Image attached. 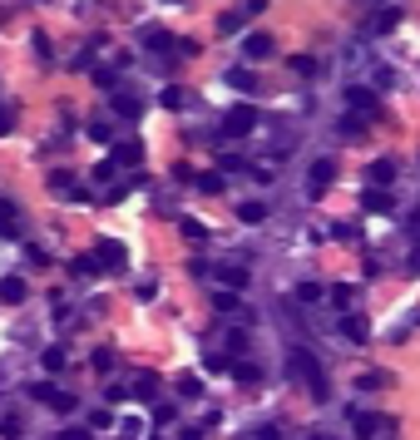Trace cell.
Instances as JSON below:
<instances>
[{"label":"cell","instance_id":"6da1fadb","mask_svg":"<svg viewBox=\"0 0 420 440\" xmlns=\"http://www.w3.org/2000/svg\"><path fill=\"white\" fill-rule=\"evenodd\" d=\"M287 371H292L297 381H307V391H312L316 401L326 396V376H321V366H316V356L307 346H292V351H287Z\"/></svg>","mask_w":420,"mask_h":440},{"label":"cell","instance_id":"7a4b0ae2","mask_svg":"<svg viewBox=\"0 0 420 440\" xmlns=\"http://www.w3.org/2000/svg\"><path fill=\"white\" fill-rule=\"evenodd\" d=\"M351 431H356V440H381L396 431V416H376V411H356L351 406Z\"/></svg>","mask_w":420,"mask_h":440},{"label":"cell","instance_id":"3957f363","mask_svg":"<svg viewBox=\"0 0 420 440\" xmlns=\"http://www.w3.org/2000/svg\"><path fill=\"white\" fill-rule=\"evenodd\" d=\"M95 262H99V272H124L129 267V247L114 242V237H99L95 242Z\"/></svg>","mask_w":420,"mask_h":440},{"label":"cell","instance_id":"277c9868","mask_svg":"<svg viewBox=\"0 0 420 440\" xmlns=\"http://www.w3.org/2000/svg\"><path fill=\"white\" fill-rule=\"evenodd\" d=\"M252 129H257V109H252V104H232L227 119H222V134H227V139H242V134H252Z\"/></svg>","mask_w":420,"mask_h":440},{"label":"cell","instance_id":"5b68a950","mask_svg":"<svg viewBox=\"0 0 420 440\" xmlns=\"http://www.w3.org/2000/svg\"><path fill=\"white\" fill-rule=\"evenodd\" d=\"M109 163H114V168H139V163H144V144H139V139H119V144L109 149Z\"/></svg>","mask_w":420,"mask_h":440},{"label":"cell","instance_id":"8992f818","mask_svg":"<svg viewBox=\"0 0 420 440\" xmlns=\"http://www.w3.org/2000/svg\"><path fill=\"white\" fill-rule=\"evenodd\" d=\"M242 55H247V60H272V55H277V40H272L267 30H252V35H242Z\"/></svg>","mask_w":420,"mask_h":440},{"label":"cell","instance_id":"52a82bcc","mask_svg":"<svg viewBox=\"0 0 420 440\" xmlns=\"http://www.w3.org/2000/svg\"><path fill=\"white\" fill-rule=\"evenodd\" d=\"M331 178H336V163H331V159H316L312 168H307V193H326Z\"/></svg>","mask_w":420,"mask_h":440},{"label":"cell","instance_id":"ba28073f","mask_svg":"<svg viewBox=\"0 0 420 440\" xmlns=\"http://www.w3.org/2000/svg\"><path fill=\"white\" fill-rule=\"evenodd\" d=\"M35 401H45L50 411H75V396H70V391H60V386H50V381H40V386H35Z\"/></svg>","mask_w":420,"mask_h":440},{"label":"cell","instance_id":"9c48e42d","mask_svg":"<svg viewBox=\"0 0 420 440\" xmlns=\"http://www.w3.org/2000/svg\"><path fill=\"white\" fill-rule=\"evenodd\" d=\"M217 282H222L227 292H242V287H247V267H242V262H222V267H217Z\"/></svg>","mask_w":420,"mask_h":440},{"label":"cell","instance_id":"30bf717a","mask_svg":"<svg viewBox=\"0 0 420 440\" xmlns=\"http://www.w3.org/2000/svg\"><path fill=\"white\" fill-rule=\"evenodd\" d=\"M212 307H217L222 317H252V312L242 307V292H227V287H222V292L212 297Z\"/></svg>","mask_w":420,"mask_h":440},{"label":"cell","instance_id":"8fae6325","mask_svg":"<svg viewBox=\"0 0 420 440\" xmlns=\"http://www.w3.org/2000/svg\"><path fill=\"white\" fill-rule=\"evenodd\" d=\"M346 104H351V114H376L381 104H376V95L371 90H361V85H351L346 90Z\"/></svg>","mask_w":420,"mask_h":440},{"label":"cell","instance_id":"7c38bea8","mask_svg":"<svg viewBox=\"0 0 420 440\" xmlns=\"http://www.w3.org/2000/svg\"><path fill=\"white\" fill-rule=\"evenodd\" d=\"M30 297V287H25V277H0V302H10V307H20Z\"/></svg>","mask_w":420,"mask_h":440},{"label":"cell","instance_id":"4fadbf2b","mask_svg":"<svg viewBox=\"0 0 420 440\" xmlns=\"http://www.w3.org/2000/svg\"><path fill=\"white\" fill-rule=\"evenodd\" d=\"M0 237H20V208L10 198H0Z\"/></svg>","mask_w":420,"mask_h":440},{"label":"cell","instance_id":"5bb4252c","mask_svg":"<svg viewBox=\"0 0 420 440\" xmlns=\"http://www.w3.org/2000/svg\"><path fill=\"white\" fill-rule=\"evenodd\" d=\"M341 336H346V341H366V336H371L366 317H361V312H346V317H341Z\"/></svg>","mask_w":420,"mask_h":440},{"label":"cell","instance_id":"9a60e30c","mask_svg":"<svg viewBox=\"0 0 420 440\" xmlns=\"http://www.w3.org/2000/svg\"><path fill=\"white\" fill-rule=\"evenodd\" d=\"M396 183V159H376L371 163V188H391Z\"/></svg>","mask_w":420,"mask_h":440},{"label":"cell","instance_id":"2e32d148","mask_svg":"<svg viewBox=\"0 0 420 440\" xmlns=\"http://www.w3.org/2000/svg\"><path fill=\"white\" fill-rule=\"evenodd\" d=\"M227 85H232L237 95H252V90H257V75H252V70H237V65H232V70H227Z\"/></svg>","mask_w":420,"mask_h":440},{"label":"cell","instance_id":"e0dca14e","mask_svg":"<svg viewBox=\"0 0 420 440\" xmlns=\"http://www.w3.org/2000/svg\"><path fill=\"white\" fill-rule=\"evenodd\" d=\"M361 203H366V213H391V193L386 188H366Z\"/></svg>","mask_w":420,"mask_h":440},{"label":"cell","instance_id":"ac0fdd59","mask_svg":"<svg viewBox=\"0 0 420 440\" xmlns=\"http://www.w3.org/2000/svg\"><path fill=\"white\" fill-rule=\"evenodd\" d=\"M40 361H45V371L55 376V371H65V366H70V351L55 341V346H45V356H40Z\"/></svg>","mask_w":420,"mask_h":440},{"label":"cell","instance_id":"d6986e66","mask_svg":"<svg viewBox=\"0 0 420 440\" xmlns=\"http://www.w3.org/2000/svg\"><path fill=\"white\" fill-rule=\"evenodd\" d=\"M134 396H139V401H154V396H158V376H154V371H139V376H134Z\"/></svg>","mask_w":420,"mask_h":440},{"label":"cell","instance_id":"ffe728a7","mask_svg":"<svg viewBox=\"0 0 420 440\" xmlns=\"http://www.w3.org/2000/svg\"><path fill=\"white\" fill-rule=\"evenodd\" d=\"M396 25H401V10H396V5H386V10H381V15L371 20V30H376V35H391Z\"/></svg>","mask_w":420,"mask_h":440},{"label":"cell","instance_id":"44dd1931","mask_svg":"<svg viewBox=\"0 0 420 440\" xmlns=\"http://www.w3.org/2000/svg\"><path fill=\"white\" fill-rule=\"evenodd\" d=\"M242 25H247V10H227V15L217 20V35H237Z\"/></svg>","mask_w":420,"mask_h":440},{"label":"cell","instance_id":"7402d4cb","mask_svg":"<svg viewBox=\"0 0 420 440\" xmlns=\"http://www.w3.org/2000/svg\"><path fill=\"white\" fill-rule=\"evenodd\" d=\"M144 45H149V50H163V45H173V35H168L163 25H144Z\"/></svg>","mask_w":420,"mask_h":440},{"label":"cell","instance_id":"603a6c76","mask_svg":"<svg viewBox=\"0 0 420 440\" xmlns=\"http://www.w3.org/2000/svg\"><path fill=\"white\" fill-rule=\"evenodd\" d=\"M50 188H55V193H65V198H70V193H75V188H80V183H75V173H70V168H55V173H50Z\"/></svg>","mask_w":420,"mask_h":440},{"label":"cell","instance_id":"cb8c5ba5","mask_svg":"<svg viewBox=\"0 0 420 440\" xmlns=\"http://www.w3.org/2000/svg\"><path fill=\"white\" fill-rule=\"evenodd\" d=\"M178 232H183L188 242H203V237H208V222H198V218H183V222H178Z\"/></svg>","mask_w":420,"mask_h":440},{"label":"cell","instance_id":"d4e9b609","mask_svg":"<svg viewBox=\"0 0 420 440\" xmlns=\"http://www.w3.org/2000/svg\"><path fill=\"white\" fill-rule=\"evenodd\" d=\"M70 272H75V277H95V272H99V262H95V252H85V257H75V262H70Z\"/></svg>","mask_w":420,"mask_h":440},{"label":"cell","instance_id":"484cf974","mask_svg":"<svg viewBox=\"0 0 420 440\" xmlns=\"http://www.w3.org/2000/svg\"><path fill=\"white\" fill-rule=\"evenodd\" d=\"M114 114H124V119H139V100H134V95H114Z\"/></svg>","mask_w":420,"mask_h":440},{"label":"cell","instance_id":"4316f807","mask_svg":"<svg viewBox=\"0 0 420 440\" xmlns=\"http://www.w3.org/2000/svg\"><path fill=\"white\" fill-rule=\"evenodd\" d=\"M178 396H183V401L203 396V381H198V376H178Z\"/></svg>","mask_w":420,"mask_h":440},{"label":"cell","instance_id":"83f0119b","mask_svg":"<svg viewBox=\"0 0 420 440\" xmlns=\"http://www.w3.org/2000/svg\"><path fill=\"white\" fill-rule=\"evenodd\" d=\"M237 218H242V222H262V218H267V208H262V203H237Z\"/></svg>","mask_w":420,"mask_h":440},{"label":"cell","instance_id":"f1b7e54d","mask_svg":"<svg viewBox=\"0 0 420 440\" xmlns=\"http://www.w3.org/2000/svg\"><path fill=\"white\" fill-rule=\"evenodd\" d=\"M321 297H326L321 282H302V287H297V302H321Z\"/></svg>","mask_w":420,"mask_h":440},{"label":"cell","instance_id":"f546056e","mask_svg":"<svg viewBox=\"0 0 420 440\" xmlns=\"http://www.w3.org/2000/svg\"><path fill=\"white\" fill-rule=\"evenodd\" d=\"M341 134H346V139H361V134H366V124H361L356 114H346V119H341Z\"/></svg>","mask_w":420,"mask_h":440},{"label":"cell","instance_id":"4dcf8cb0","mask_svg":"<svg viewBox=\"0 0 420 440\" xmlns=\"http://www.w3.org/2000/svg\"><path fill=\"white\" fill-rule=\"evenodd\" d=\"M292 70H297L302 80H312V75H316V60H312V55H297V60H292Z\"/></svg>","mask_w":420,"mask_h":440},{"label":"cell","instance_id":"1f68e13d","mask_svg":"<svg viewBox=\"0 0 420 440\" xmlns=\"http://www.w3.org/2000/svg\"><path fill=\"white\" fill-rule=\"evenodd\" d=\"M198 188L203 193H222V173H198Z\"/></svg>","mask_w":420,"mask_h":440},{"label":"cell","instance_id":"d6a6232c","mask_svg":"<svg viewBox=\"0 0 420 440\" xmlns=\"http://www.w3.org/2000/svg\"><path fill=\"white\" fill-rule=\"evenodd\" d=\"M109 426H114V416H109L104 406H99V411H90V431H109Z\"/></svg>","mask_w":420,"mask_h":440},{"label":"cell","instance_id":"836d02e7","mask_svg":"<svg viewBox=\"0 0 420 440\" xmlns=\"http://www.w3.org/2000/svg\"><path fill=\"white\" fill-rule=\"evenodd\" d=\"M351 297H356V292H351V282H341V287H331V302H336V307H351Z\"/></svg>","mask_w":420,"mask_h":440},{"label":"cell","instance_id":"e575fe53","mask_svg":"<svg viewBox=\"0 0 420 440\" xmlns=\"http://www.w3.org/2000/svg\"><path fill=\"white\" fill-rule=\"evenodd\" d=\"M173 416H178V411H173V406H168V401H163V406H158V401H154V421H158V426H173Z\"/></svg>","mask_w":420,"mask_h":440},{"label":"cell","instance_id":"d590c367","mask_svg":"<svg viewBox=\"0 0 420 440\" xmlns=\"http://www.w3.org/2000/svg\"><path fill=\"white\" fill-rule=\"evenodd\" d=\"M0 436H5V440H20V416H5V421H0Z\"/></svg>","mask_w":420,"mask_h":440},{"label":"cell","instance_id":"8d00e7d4","mask_svg":"<svg viewBox=\"0 0 420 440\" xmlns=\"http://www.w3.org/2000/svg\"><path fill=\"white\" fill-rule=\"evenodd\" d=\"M90 139H99V144H109V139H114V129H109L104 119H95V124H90Z\"/></svg>","mask_w":420,"mask_h":440},{"label":"cell","instance_id":"74e56055","mask_svg":"<svg viewBox=\"0 0 420 440\" xmlns=\"http://www.w3.org/2000/svg\"><path fill=\"white\" fill-rule=\"evenodd\" d=\"M10 129H15V109H10V104H0V139H5Z\"/></svg>","mask_w":420,"mask_h":440},{"label":"cell","instance_id":"f35d334b","mask_svg":"<svg viewBox=\"0 0 420 440\" xmlns=\"http://www.w3.org/2000/svg\"><path fill=\"white\" fill-rule=\"evenodd\" d=\"M173 178H178V183H198V173H193L188 163H173Z\"/></svg>","mask_w":420,"mask_h":440},{"label":"cell","instance_id":"ab89813d","mask_svg":"<svg viewBox=\"0 0 420 440\" xmlns=\"http://www.w3.org/2000/svg\"><path fill=\"white\" fill-rule=\"evenodd\" d=\"M232 376H242V381H257V366H252V361H237V366H232Z\"/></svg>","mask_w":420,"mask_h":440},{"label":"cell","instance_id":"60d3db41","mask_svg":"<svg viewBox=\"0 0 420 440\" xmlns=\"http://www.w3.org/2000/svg\"><path fill=\"white\" fill-rule=\"evenodd\" d=\"M95 366H99V371H109V366H114V351H109V346H99V351H95Z\"/></svg>","mask_w":420,"mask_h":440},{"label":"cell","instance_id":"b9f144b4","mask_svg":"<svg viewBox=\"0 0 420 440\" xmlns=\"http://www.w3.org/2000/svg\"><path fill=\"white\" fill-rule=\"evenodd\" d=\"M30 45H35V55H40V60H50V55H55V50H50V40H45V35H35V40H30Z\"/></svg>","mask_w":420,"mask_h":440},{"label":"cell","instance_id":"7bdbcfd3","mask_svg":"<svg viewBox=\"0 0 420 440\" xmlns=\"http://www.w3.org/2000/svg\"><path fill=\"white\" fill-rule=\"evenodd\" d=\"M361 386H366V391H376V386H386V376H381V371H366V376H361Z\"/></svg>","mask_w":420,"mask_h":440},{"label":"cell","instance_id":"ee69618b","mask_svg":"<svg viewBox=\"0 0 420 440\" xmlns=\"http://www.w3.org/2000/svg\"><path fill=\"white\" fill-rule=\"evenodd\" d=\"M242 10H247V15H262V10H267V0H247Z\"/></svg>","mask_w":420,"mask_h":440},{"label":"cell","instance_id":"f6af8a7d","mask_svg":"<svg viewBox=\"0 0 420 440\" xmlns=\"http://www.w3.org/2000/svg\"><path fill=\"white\" fill-rule=\"evenodd\" d=\"M55 440H90L85 431H65V436H55Z\"/></svg>","mask_w":420,"mask_h":440},{"label":"cell","instance_id":"bcb514c9","mask_svg":"<svg viewBox=\"0 0 420 440\" xmlns=\"http://www.w3.org/2000/svg\"><path fill=\"white\" fill-rule=\"evenodd\" d=\"M257 440H282V436L277 431H257Z\"/></svg>","mask_w":420,"mask_h":440},{"label":"cell","instance_id":"7dc6e473","mask_svg":"<svg viewBox=\"0 0 420 440\" xmlns=\"http://www.w3.org/2000/svg\"><path fill=\"white\" fill-rule=\"evenodd\" d=\"M178 440H203V431H183V436H178Z\"/></svg>","mask_w":420,"mask_h":440},{"label":"cell","instance_id":"c3c4849f","mask_svg":"<svg viewBox=\"0 0 420 440\" xmlns=\"http://www.w3.org/2000/svg\"><path fill=\"white\" fill-rule=\"evenodd\" d=\"M411 262H416V267H420V247H416V257H411Z\"/></svg>","mask_w":420,"mask_h":440},{"label":"cell","instance_id":"681fc988","mask_svg":"<svg viewBox=\"0 0 420 440\" xmlns=\"http://www.w3.org/2000/svg\"><path fill=\"white\" fill-rule=\"evenodd\" d=\"M371 5H391V0H371Z\"/></svg>","mask_w":420,"mask_h":440},{"label":"cell","instance_id":"f907efd6","mask_svg":"<svg viewBox=\"0 0 420 440\" xmlns=\"http://www.w3.org/2000/svg\"><path fill=\"white\" fill-rule=\"evenodd\" d=\"M321 440H331V436H321Z\"/></svg>","mask_w":420,"mask_h":440}]
</instances>
